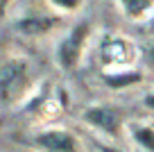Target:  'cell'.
<instances>
[{
	"instance_id": "1",
	"label": "cell",
	"mask_w": 154,
	"mask_h": 152,
	"mask_svg": "<svg viewBox=\"0 0 154 152\" xmlns=\"http://www.w3.org/2000/svg\"><path fill=\"white\" fill-rule=\"evenodd\" d=\"M27 84V68L20 62H9L0 68V100L11 102L23 93Z\"/></svg>"
},
{
	"instance_id": "2",
	"label": "cell",
	"mask_w": 154,
	"mask_h": 152,
	"mask_svg": "<svg viewBox=\"0 0 154 152\" xmlns=\"http://www.w3.org/2000/svg\"><path fill=\"white\" fill-rule=\"evenodd\" d=\"M86 34H88V25L86 23H79L70 34H68L66 41L61 43V48H59V59H61L63 66H75V62H77V57H79V50H82V43H84V39H86Z\"/></svg>"
},
{
	"instance_id": "3",
	"label": "cell",
	"mask_w": 154,
	"mask_h": 152,
	"mask_svg": "<svg viewBox=\"0 0 154 152\" xmlns=\"http://www.w3.org/2000/svg\"><path fill=\"white\" fill-rule=\"evenodd\" d=\"M38 145L50 152H72L75 150V141L63 132H48L43 136H38Z\"/></svg>"
},
{
	"instance_id": "4",
	"label": "cell",
	"mask_w": 154,
	"mask_h": 152,
	"mask_svg": "<svg viewBox=\"0 0 154 152\" xmlns=\"http://www.w3.org/2000/svg\"><path fill=\"white\" fill-rule=\"evenodd\" d=\"M86 120L95 123L97 127L106 129L109 134H116L118 132V114L111 109H88L86 111Z\"/></svg>"
},
{
	"instance_id": "5",
	"label": "cell",
	"mask_w": 154,
	"mask_h": 152,
	"mask_svg": "<svg viewBox=\"0 0 154 152\" xmlns=\"http://www.w3.org/2000/svg\"><path fill=\"white\" fill-rule=\"evenodd\" d=\"M52 25H54L52 18H25L18 23V30L25 34H41V32H48Z\"/></svg>"
},
{
	"instance_id": "6",
	"label": "cell",
	"mask_w": 154,
	"mask_h": 152,
	"mask_svg": "<svg viewBox=\"0 0 154 152\" xmlns=\"http://www.w3.org/2000/svg\"><path fill=\"white\" fill-rule=\"evenodd\" d=\"M125 2V7H127V11H129L131 16H138L143 9H147V5H149V0H122Z\"/></svg>"
},
{
	"instance_id": "7",
	"label": "cell",
	"mask_w": 154,
	"mask_h": 152,
	"mask_svg": "<svg viewBox=\"0 0 154 152\" xmlns=\"http://www.w3.org/2000/svg\"><path fill=\"white\" fill-rule=\"evenodd\" d=\"M136 138H138L145 147H149V150L154 152V132H149V129H138V132H136Z\"/></svg>"
},
{
	"instance_id": "8",
	"label": "cell",
	"mask_w": 154,
	"mask_h": 152,
	"mask_svg": "<svg viewBox=\"0 0 154 152\" xmlns=\"http://www.w3.org/2000/svg\"><path fill=\"white\" fill-rule=\"evenodd\" d=\"M138 75H125V77H109V84L120 86V84H129V82H136Z\"/></svg>"
},
{
	"instance_id": "9",
	"label": "cell",
	"mask_w": 154,
	"mask_h": 152,
	"mask_svg": "<svg viewBox=\"0 0 154 152\" xmlns=\"http://www.w3.org/2000/svg\"><path fill=\"white\" fill-rule=\"evenodd\" d=\"M54 2H57V5H61V7H75L79 0H54Z\"/></svg>"
},
{
	"instance_id": "10",
	"label": "cell",
	"mask_w": 154,
	"mask_h": 152,
	"mask_svg": "<svg viewBox=\"0 0 154 152\" xmlns=\"http://www.w3.org/2000/svg\"><path fill=\"white\" fill-rule=\"evenodd\" d=\"M7 2H9V0H0V16H5V11H7Z\"/></svg>"
},
{
	"instance_id": "11",
	"label": "cell",
	"mask_w": 154,
	"mask_h": 152,
	"mask_svg": "<svg viewBox=\"0 0 154 152\" xmlns=\"http://www.w3.org/2000/svg\"><path fill=\"white\" fill-rule=\"evenodd\" d=\"M147 102H149V105H152V107H154V98H149V100H147Z\"/></svg>"
},
{
	"instance_id": "12",
	"label": "cell",
	"mask_w": 154,
	"mask_h": 152,
	"mask_svg": "<svg viewBox=\"0 0 154 152\" xmlns=\"http://www.w3.org/2000/svg\"><path fill=\"white\" fill-rule=\"evenodd\" d=\"M149 55H152V59H154V48H152V52H149Z\"/></svg>"
},
{
	"instance_id": "13",
	"label": "cell",
	"mask_w": 154,
	"mask_h": 152,
	"mask_svg": "<svg viewBox=\"0 0 154 152\" xmlns=\"http://www.w3.org/2000/svg\"><path fill=\"white\" fill-rule=\"evenodd\" d=\"M104 152H113V150H104Z\"/></svg>"
}]
</instances>
